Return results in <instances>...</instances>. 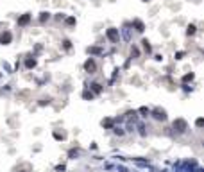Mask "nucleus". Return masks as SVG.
Returning a JSON list of instances; mask_svg holds the SVG:
<instances>
[{
	"instance_id": "obj_1",
	"label": "nucleus",
	"mask_w": 204,
	"mask_h": 172,
	"mask_svg": "<svg viewBox=\"0 0 204 172\" xmlns=\"http://www.w3.org/2000/svg\"><path fill=\"white\" fill-rule=\"evenodd\" d=\"M174 129H177L179 133L186 131V122H185V120H181V118H179V120H176V122H174Z\"/></svg>"
},
{
	"instance_id": "obj_2",
	"label": "nucleus",
	"mask_w": 204,
	"mask_h": 172,
	"mask_svg": "<svg viewBox=\"0 0 204 172\" xmlns=\"http://www.w3.org/2000/svg\"><path fill=\"white\" fill-rule=\"evenodd\" d=\"M107 38H109L111 41H118V31L116 29H109L107 31Z\"/></svg>"
},
{
	"instance_id": "obj_3",
	"label": "nucleus",
	"mask_w": 204,
	"mask_h": 172,
	"mask_svg": "<svg viewBox=\"0 0 204 172\" xmlns=\"http://www.w3.org/2000/svg\"><path fill=\"white\" fill-rule=\"evenodd\" d=\"M154 117L158 118V120H165V118H167V115H165L163 110H154Z\"/></svg>"
},
{
	"instance_id": "obj_4",
	"label": "nucleus",
	"mask_w": 204,
	"mask_h": 172,
	"mask_svg": "<svg viewBox=\"0 0 204 172\" xmlns=\"http://www.w3.org/2000/svg\"><path fill=\"white\" fill-rule=\"evenodd\" d=\"M84 67H86V70H88V72H93V70H95V61H93V59H88Z\"/></svg>"
},
{
	"instance_id": "obj_5",
	"label": "nucleus",
	"mask_w": 204,
	"mask_h": 172,
	"mask_svg": "<svg viewBox=\"0 0 204 172\" xmlns=\"http://www.w3.org/2000/svg\"><path fill=\"white\" fill-rule=\"evenodd\" d=\"M29 20H30V16H29V15H24V16H21V18L18 20V24H20V25H25Z\"/></svg>"
},
{
	"instance_id": "obj_6",
	"label": "nucleus",
	"mask_w": 204,
	"mask_h": 172,
	"mask_svg": "<svg viewBox=\"0 0 204 172\" xmlns=\"http://www.w3.org/2000/svg\"><path fill=\"white\" fill-rule=\"evenodd\" d=\"M11 41V34H9V32H6V34L2 36V43H9Z\"/></svg>"
},
{
	"instance_id": "obj_7",
	"label": "nucleus",
	"mask_w": 204,
	"mask_h": 172,
	"mask_svg": "<svg viewBox=\"0 0 204 172\" xmlns=\"http://www.w3.org/2000/svg\"><path fill=\"white\" fill-rule=\"evenodd\" d=\"M134 25H136V31H143V24H142L140 20H136V21H134Z\"/></svg>"
},
{
	"instance_id": "obj_8",
	"label": "nucleus",
	"mask_w": 204,
	"mask_h": 172,
	"mask_svg": "<svg viewBox=\"0 0 204 172\" xmlns=\"http://www.w3.org/2000/svg\"><path fill=\"white\" fill-rule=\"evenodd\" d=\"M25 64L30 68V67H34V64H36V61H34V59H27V63H25Z\"/></svg>"
},
{
	"instance_id": "obj_9",
	"label": "nucleus",
	"mask_w": 204,
	"mask_h": 172,
	"mask_svg": "<svg viewBox=\"0 0 204 172\" xmlns=\"http://www.w3.org/2000/svg\"><path fill=\"white\" fill-rule=\"evenodd\" d=\"M47 18H48V13H41V16H39V20H41V21H45Z\"/></svg>"
},
{
	"instance_id": "obj_10",
	"label": "nucleus",
	"mask_w": 204,
	"mask_h": 172,
	"mask_svg": "<svg viewBox=\"0 0 204 172\" xmlns=\"http://www.w3.org/2000/svg\"><path fill=\"white\" fill-rule=\"evenodd\" d=\"M93 90L99 93V92H100V84H97V83H95V84H93Z\"/></svg>"
},
{
	"instance_id": "obj_11",
	"label": "nucleus",
	"mask_w": 204,
	"mask_h": 172,
	"mask_svg": "<svg viewBox=\"0 0 204 172\" xmlns=\"http://www.w3.org/2000/svg\"><path fill=\"white\" fill-rule=\"evenodd\" d=\"M193 32H195V27L190 25V27H188V34H193Z\"/></svg>"
}]
</instances>
